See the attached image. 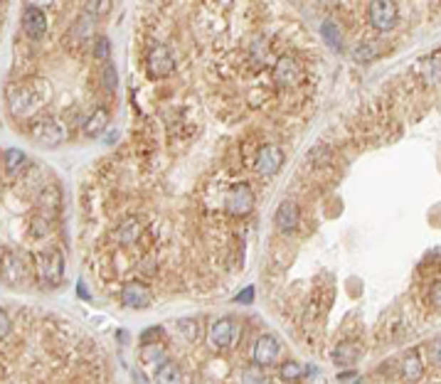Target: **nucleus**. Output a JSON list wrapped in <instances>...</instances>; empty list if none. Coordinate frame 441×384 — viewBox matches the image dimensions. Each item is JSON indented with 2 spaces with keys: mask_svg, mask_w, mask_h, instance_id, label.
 I'll return each mask as SVG.
<instances>
[{
  "mask_svg": "<svg viewBox=\"0 0 441 384\" xmlns=\"http://www.w3.org/2000/svg\"><path fill=\"white\" fill-rule=\"evenodd\" d=\"M30 136L35 143L40 146H57V143L64 141V128L52 119H45V121H37L35 126L30 128Z\"/></svg>",
  "mask_w": 441,
  "mask_h": 384,
  "instance_id": "9",
  "label": "nucleus"
},
{
  "mask_svg": "<svg viewBox=\"0 0 441 384\" xmlns=\"http://www.w3.org/2000/svg\"><path fill=\"white\" fill-rule=\"evenodd\" d=\"M251 298H254V288H244V291L234 298V303H247V301H251Z\"/></svg>",
  "mask_w": 441,
  "mask_h": 384,
  "instance_id": "30",
  "label": "nucleus"
},
{
  "mask_svg": "<svg viewBox=\"0 0 441 384\" xmlns=\"http://www.w3.org/2000/svg\"><path fill=\"white\" fill-rule=\"evenodd\" d=\"M109 52H111L109 40H106V37H96V42H94V57L96 60H106Z\"/></svg>",
  "mask_w": 441,
  "mask_h": 384,
  "instance_id": "25",
  "label": "nucleus"
},
{
  "mask_svg": "<svg viewBox=\"0 0 441 384\" xmlns=\"http://www.w3.org/2000/svg\"><path fill=\"white\" fill-rule=\"evenodd\" d=\"M0 323H3V325H0V335H3V340L5 338H8V335H10V318H8V313H0Z\"/></svg>",
  "mask_w": 441,
  "mask_h": 384,
  "instance_id": "29",
  "label": "nucleus"
},
{
  "mask_svg": "<svg viewBox=\"0 0 441 384\" xmlns=\"http://www.w3.org/2000/svg\"><path fill=\"white\" fill-rule=\"evenodd\" d=\"M177 330H180V335L182 338L187 340V343H190V340H195L197 338V320H180V323H177Z\"/></svg>",
  "mask_w": 441,
  "mask_h": 384,
  "instance_id": "23",
  "label": "nucleus"
},
{
  "mask_svg": "<svg viewBox=\"0 0 441 384\" xmlns=\"http://www.w3.org/2000/svg\"><path fill=\"white\" fill-rule=\"evenodd\" d=\"M437 360H439V362H441V343H439V345H437Z\"/></svg>",
  "mask_w": 441,
  "mask_h": 384,
  "instance_id": "34",
  "label": "nucleus"
},
{
  "mask_svg": "<svg viewBox=\"0 0 441 384\" xmlns=\"http://www.w3.org/2000/svg\"><path fill=\"white\" fill-rule=\"evenodd\" d=\"M180 380H182V372L175 362L170 360L160 362L158 372H155V382H180Z\"/></svg>",
  "mask_w": 441,
  "mask_h": 384,
  "instance_id": "18",
  "label": "nucleus"
},
{
  "mask_svg": "<svg viewBox=\"0 0 441 384\" xmlns=\"http://www.w3.org/2000/svg\"><path fill=\"white\" fill-rule=\"evenodd\" d=\"M3 163H5V173L15 175L25 163H28V158H25V153L18 151V148H8V151L3 153Z\"/></svg>",
  "mask_w": 441,
  "mask_h": 384,
  "instance_id": "15",
  "label": "nucleus"
},
{
  "mask_svg": "<svg viewBox=\"0 0 441 384\" xmlns=\"http://www.w3.org/2000/svg\"><path fill=\"white\" fill-rule=\"evenodd\" d=\"M370 25L380 32H387L397 25V5L395 0H373L368 8Z\"/></svg>",
  "mask_w": 441,
  "mask_h": 384,
  "instance_id": "2",
  "label": "nucleus"
},
{
  "mask_svg": "<svg viewBox=\"0 0 441 384\" xmlns=\"http://www.w3.org/2000/svg\"><path fill=\"white\" fill-rule=\"evenodd\" d=\"M402 372H405L407 380H419L422 377V362H419V352L417 350H410L405 355V362H402Z\"/></svg>",
  "mask_w": 441,
  "mask_h": 384,
  "instance_id": "16",
  "label": "nucleus"
},
{
  "mask_svg": "<svg viewBox=\"0 0 441 384\" xmlns=\"http://www.w3.org/2000/svg\"><path fill=\"white\" fill-rule=\"evenodd\" d=\"M224 207H227V212L229 215H234V217L249 215V212L254 210V195H251L249 185H244V183L234 185V188L227 192Z\"/></svg>",
  "mask_w": 441,
  "mask_h": 384,
  "instance_id": "5",
  "label": "nucleus"
},
{
  "mask_svg": "<svg viewBox=\"0 0 441 384\" xmlns=\"http://www.w3.org/2000/svg\"><path fill=\"white\" fill-rule=\"evenodd\" d=\"M251 357H254V365L256 367H266V365H274L279 357V343L274 335H261L259 340L254 343V352H251Z\"/></svg>",
  "mask_w": 441,
  "mask_h": 384,
  "instance_id": "11",
  "label": "nucleus"
},
{
  "mask_svg": "<svg viewBox=\"0 0 441 384\" xmlns=\"http://www.w3.org/2000/svg\"><path fill=\"white\" fill-rule=\"evenodd\" d=\"M244 380H261V375H259V372H247Z\"/></svg>",
  "mask_w": 441,
  "mask_h": 384,
  "instance_id": "33",
  "label": "nucleus"
},
{
  "mask_svg": "<svg viewBox=\"0 0 441 384\" xmlns=\"http://www.w3.org/2000/svg\"><path fill=\"white\" fill-rule=\"evenodd\" d=\"M138 232H141V224L136 220H126L121 224V229H118V239H121L123 244H131L133 239L138 237Z\"/></svg>",
  "mask_w": 441,
  "mask_h": 384,
  "instance_id": "20",
  "label": "nucleus"
},
{
  "mask_svg": "<svg viewBox=\"0 0 441 384\" xmlns=\"http://www.w3.org/2000/svg\"><path fill=\"white\" fill-rule=\"evenodd\" d=\"M47 99V89L42 82L32 84H20L10 92V109L18 116H28L32 111H37Z\"/></svg>",
  "mask_w": 441,
  "mask_h": 384,
  "instance_id": "1",
  "label": "nucleus"
},
{
  "mask_svg": "<svg viewBox=\"0 0 441 384\" xmlns=\"http://www.w3.org/2000/svg\"><path fill=\"white\" fill-rule=\"evenodd\" d=\"M28 5H35V8H47V5H52L55 0H25Z\"/></svg>",
  "mask_w": 441,
  "mask_h": 384,
  "instance_id": "31",
  "label": "nucleus"
},
{
  "mask_svg": "<svg viewBox=\"0 0 441 384\" xmlns=\"http://www.w3.org/2000/svg\"><path fill=\"white\" fill-rule=\"evenodd\" d=\"M323 37H326V42H328V45H331L336 52L343 50V37H341V32H338V28H336L333 23H326V25H323Z\"/></svg>",
  "mask_w": 441,
  "mask_h": 384,
  "instance_id": "21",
  "label": "nucleus"
},
{
  "mask_svg": "<svg viewBox=\"0 0 441 384\" xmlns=\"http://www.w3.org/2000/svg\"><path fill=\"white\" fill-rule=\"evenodd\" d=\"M237 338H239V325H237L232 318L217 320V323L212 325V330H209V343L217 350L232 348Z\"/></svg>",
  "mask_w": 441,
  "mask_h": 384,
  "instance_id": "6",
  "label": "nucleus"
},
{
  "mask_svg": "<svg viewBox=\"0 0 441 384\" xmlns=\"http://www.w3.org/2000/svg\"><path fill=\"white\" fill-rule=\"evenodd\" d=\"M148 77H153V79H163V77H168L170 72L175 69V60H173V55H170V50L165 45H153L148 50Z\"/></svg>",
  "mask_w": 441,
  "mask_h": 384,
  "instance_id": "4",
  "label": "nucleus"
},
{
  "mask_svg": "<svg viewBox=\"0 0 441 384\" xmlns=\"http://www.w3.org/2000/svg\"><path fill=\"white\" fill-rule=\"evenodd\" d=\"M37 274L45 284H59L64 274V264H62V254L57 249H47V252L37 254Z\"/></svg>",
  "mask_w": 441,
  "mask_h": 384,
  "instance_id": "3",
  "label": "nucleus"
},
{
  "mask_svg": "<svg viewBox=\"0 0 441 384\" xmlns=\"http://www.w3.org/2000/svg\"><path fill=\"white\" fill-rule=\"evenodd\" d=\"M106 126H109V114H106L104 109H96L87 119V124H84V133L96 138V136H101V131H104Z\"/></svg>",
  "mask_w": 441,
  "mask_h": 384,
  "instance_id": "14",
  "label": "nucleus"
},
{
  "mask_svg": "<svg viewBox=\"0 0 441 384\" xmlns=\"http://www.w3.org/2000/svg\"><path fill=\"white\" fill-rule=\"evenodd\" d=\"M303 375H306V370L301 365H296V362H286V365L281 367V380L294 382V380H299V377H303Z\"/></svg>",
  "mask_w": 441,
  "mask_h": 384,
  "instance_id": "22",
  "label": "nucleus"
},
{
  "mask_svg": "<svg viewBox=\"0 0 441 384\" xmlns=\"http://www.w3.org/2000/svg\"><path fill=\"white\" fill-rule=\"evenodd\" d=\"M296 79H299V64L291 57H281L274 67V82L279 87H294Z\"/></svg>",
  "mask_w": 441,
  "mask_h": 384,
  "instance_id": "13",
  "label": "nucleus"
},
{
  "mask_svg": "<svg viewBox=\"0 0 441 384\" xmlns=\"http://www.w3.org/2000/svg\"><path fill=\"white\" fill-rule=\"evenodd\" d=\"M355 372H343V375H338V380H355Z\"/></svg>",
  "mask_w": 441,
  "mask_h": 384,
  "instance_id": "32",
  "label": "nucleus"
},
{
  "mask_svg": "<svg viewBox=\"0 0 441 384\" xmlns=\"http://www.w3.org/2000/svg\"><path fill=\"white\" fill-rule=\"evenodd\" d=\"M360 355V348L355 343H341L336 350H333V360L338 362V365H348V362H355Z\"/></svg>",
  "mask_w": 441,
  "mask_h": 384,
  "instance_id": "17",
  "label": "nucleus"
},
{
  "mask_svg": "<svg viewBox=\"0 0 441 384\" xmlns=\"http://www.w3.org/2000/svg\"><path fill=\"white\" fill-rule=\"evenodd\" d=\"M23 30L30 40H42L47 32V18L42 13V8H35V5H28V10L23 13Z\"/></svg>",
  "mask_w": 441,
  "mask_h": 384,
  "instance_id": "10",
  "label": "nucleus"
},
{
  "mask_svg": "<svg viewBox=\"0 0 441 384\" xmlns=\"http://www.w3.org/2000/svg\"><path fill=\"white\" fill-rule=\"evenodd\" d=\"M373 57H375V50H373V45H360V50L355 52V60H358V62L373 60Z\"/></svg>",
  "mask_w": 441,
  "mask_h": 384,
  "instance_id": "27",
  "label": "nucleus"
},
{
  "mask_svg": "<svg viewBox=\"0 0 441 384\" xmlns=\"http://www.w3.org/2000/svg\"><path fill=\"white\" fill-rule=\"evenodd\" d=\"M429 298H432L434 306L441 308V281H437V284L432 286V291H429Z\"/></svg>",
  "mask_w": 441,
  "mask_h": 384,
  "instance_id": "28",
  "label": "nucleus"
},
{
  "mask_svg": "<svg viewBox=\"0 0 441 384\" xmlns=\"http://www.w3.org/2000/svg\"><path fill=\"white\" fill-rule=\"evenodd\" d=\"M121 303L128 308L141 311V308H148L150 303H153V293H150V288L146 284H141V281H128V284L121 288Z\"/></svg>",
  "mask_w": 441,
  "mask_h": 384,
  "instance_id": "7",
  "label": "nucleus"
},
{
  "mask_svg": "<svg viewBox=\"0 0 441 384\" xmlns=\"http://www.w3.org/2000/svg\"><path fill=\"white\" fill-rule=\"evenodd\" d=\"M274 222H276L279 232H284V234L296 232V227H299V222H301L299 205H296V202H289V200L281 202L279 210H276V217H274Z\"/></svg>",
  "mask_w": 441,
  "mask_h": 384,
  "instance_id": "12",
  "label": "nucleus"
},
{
  "mask_svg": "<svg viewBox=\"0 0 441 384\" xmlns=\"http://www.w3.org/2000/svg\"><path fill=\"white\" fill-rule=\"evenodd\" d=\"M111 5H114V0H84V10H87L91 18H104V15H109Z\"/></svg>",
  "mask_w": 441,
  "mask_h": 384,
  "instance_id": "19",
  "label": "nucleus"
},
{
  "mask_svg": "<svg viewBox=\"0 0 441 384\" xmlns=\"http://www.w3.org/2000/svg\"><path fill=\"white\" fill-rule=\"evenodd\" d=\"M284 165V153L279 146H261L259 153H256V160H254V168L259 175H264V178H269V175H276L279 170H281Z\"/></svg>",
  "mask_w": 441,
  "mask_h": 384,
  "instance_id": "8",
  "label": "nucleus"
},
{
  "mask_svg": "<svg viewBox=\"0 0 441 384\" xmlns=\"http://www.w3.org/2000/svg\"><path fill=\"white\" fill-rule=\"evenodd\" d=\"M141 357H143V360H146V362H150V360L165 362V360H168V357H165V352H163V348H155V343L146 345V348L141 350Z\"/></svg>",
  "mask_w": 441,
  "mask_h": 384,
  "instance_id": "24",
  "label": "nucleus"
},
{
  "mask_svg": "<svg viewBox=\"0 0 441 384\" xmlns=\"http://www.w3.org/2000/svg\"><path fill=\"white\" fill-rule=\"evenodd\" d=\"M116 84H118V77H116L114 64H106V67H104V87L109 89V92H114Z\"/></svg>",
  "mask_w": 441,
  "mask_h": 384,
  "instance_id": "26",
  "label": "nucleus"
}]
</instances>
